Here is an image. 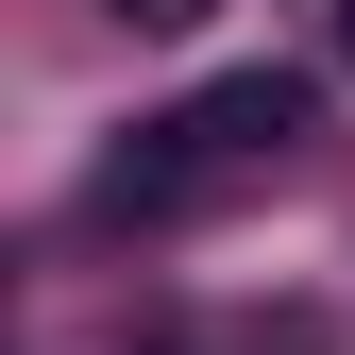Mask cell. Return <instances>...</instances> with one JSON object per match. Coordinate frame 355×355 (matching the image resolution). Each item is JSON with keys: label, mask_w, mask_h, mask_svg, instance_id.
<instances>
[{"label": "cell", "mask_w": 355, "mask_h": 355, "mask_svg": "<svg viewBox=\"0 0 355 355\" xmlns=\"http://www.w3.org/2000/svg\"><path fill=\"white\" fill-rule=\"evenodd\" d=\"M304 136H322V85H304V68H220L203 102L136 119V136L85 169V220H203V203L271 187Z\"/></svg>", "instance_id": "cell-1"}, {"label": "cell", "mask_w": 355, "mask_h": 355, "mask_svg": "<svg viewBox=\"0 0 355 355\" xmlns=\"http://www.w3.org/2000/svg\"><path fill=\"white\" fill-rule=\"evenodd\" d=\"M119 34H203V0H102Z\"/></svg>", "instance_id": "cell-2"}, {"label": "cell", "mask_w": 355, "mask_h": 355, "mask_svg": "<svg viewBox=\"0 0 355 355\" xmlns=\"http://www.w3.org/2000/svg\"><path fill=\"white\" fill-rule=\"evenodd\" d=\"M338 51H355V0H338Z\"/></svg>", "instance_id": "cell-3"}]
</instances>
